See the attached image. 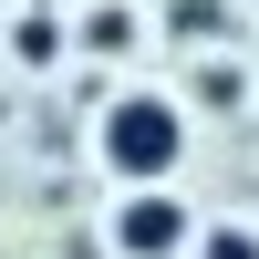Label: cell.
<instances>
[{"instance_id": "1", "label": "cell", "mask_w": 259, "mask_h": 259, "mask_svg": "<svg viewBox=\"0 0 259 259\" xmlns=\"http://www.w3.org/2000/svg\"><path fill=\"white\" fill-rule=\"evenodd\" d=\"M187 156V114L166 94H124L114 114H104V166H114L124 187H166Z\"/></svg>"}, {"instance_id": "3", "label": "cell", "mask_w": 259, "mask_h": 259, "mask_svg": "<svg viewBox=\"0 0 259 259\" xmlns=\"http://www.w3.org/2000/svg\"><path fill=\"white\" fill-rule=\"evenodd\" d=\"M166 31H177V41H197V52H207V41L228 31V0H177V11H166Z\"/></svg>"}, {"instance_id": "4", "label": "cell", "mask_w": 259, "mask_h": 259, "mask_svg": "<svg viewBox=\"0 0 259 259\" xmlns=\"http://www.w3.org/2000/svg\"><path fill=\"white\" fill-rule=\"evenodd\" d=\"M197 259H259V239H249V228H207Z\"/></svg>"}, {"instance_id": "2", "label": "cell", "mask_w": 259, "mask_h": 259, "mask_svg": "<svg viewBox=\"0 0 259 259\" xmlns=\"http://www.w3.org/2000/svg\"><path fill=\"white\" fill-rule=\"evenodd\" d=\"M114 249L124 259H177L187 249V207L166 197V187H135V197L114 207Z\"/></svg>"}]
</instances>
